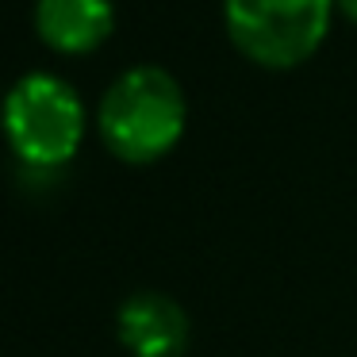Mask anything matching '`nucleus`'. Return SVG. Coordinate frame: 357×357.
Instances as JSON below:
<instances>
[{
  "label": "nucleus",
  "mask_w": 357,
  "mask_h": 357,
  "mask_svg": "<svg viewBox=\"0 0 357 357\" xmlns=\"http://www.w3.org/2000/svg\"><path fill=\"white\" fill-rule=\"evenodd\" d=\"M188 127L181 81L162 66H131L108 85L96 108L104 146L127 165H154L177 150Z\"/></svg>",
  "instance_id": "f257e3e1"
},
{
  "label": "nucleus",
  "mask_w": 357,
  "mask_h": 357,
  "mask_svg": "<svg viewBox=\"0 0 357 357\" xmlns=\"http://www.w3.org/2000/svg\"><path fill=\"white\" fill-rule=\"evenodd\" d=\"M116 334L131 357H185L188 311L165 292H135L116 311Z\"/></svg>",
  "instance_id": "20e7f679"
},
{
  "label": "nucleus",
  "mask_w": 357,
  "mask_h": 357,
  "mask_svg": "<svg viewBox=\"0 0 357 357\" xmlns=\"http://www.w3.org/2000/svg\"><path fill=\"white\" fill-rule=\"evenodd\" d=\"M0 104H4V93H0Z\"/></svg>",
  "instance_id": "0eeeda50"
},
{
  "label": "nucleus",
  "mask_w": 357,
  "mask_h": 357,
  "mask_svg": "<svg viewBox=\"0 0 357 357\" xmlns=\"http://www.w3.org/2000/svg\"><path fill=\"white\" fill-rule=\"evenodd\" d=\"M334 4H338V12H342V16H346V20H354V24H357V0H334Z\"/></svg>",
  "instance_id": "423d86ee"
},
{
  "label": "nucleus",
  "mask_w": 357,
  "mask_h": 357,
  "mask_svg": "<svg viewBox=\"0 0 357 357\" xmlns=\"http://www.w3.org/2000/svg\"><path fill=\"white\" fill-rule=\"evenodd\" d=\"M334 12V0H223V27L246 62L296 70L319 54Z\"/></svg>",
  "instance_id": "7ed1b4c3"
},
{
  "label": "nucleus",
  "mask_w": 357,
  "mask_h": 357,
  "mask_svg": "<svg viewBox=\"0 0 357 357\" xmlns=\"http://www.w3.org/2000/svg\"><path fill=\"white\" fill-rule=\"evenodd\" d=\"M0 127L27 173H62L85 142V104L58 73H24L4 93Z\"/></svg>",
  "instance_id": "f03ea898"
},
{
  "label": "nucleus",
  "mask_w": 357,
  "mask_h": 357,
  "mask_svg": "<svg viewBox=\"0 0 357 357\" xmlns=\"http://www.w3.org/2000/svg\"><path fill=\"white\" fill-rule=\"evenodd\" d=\"M116 31L112 0H35V35L54 54L85 58Z\"/></svg>",
  "instance_id": "39448f33"
}]
</instances>
